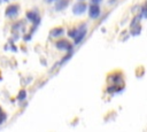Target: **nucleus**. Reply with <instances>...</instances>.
<instances>
[{"label": "nucleus", "mask_w": 147, "mask_h": 132, "mask_svg": "<svg viewBox=\"0 0 147 132\" xmlns=\"http://www.w3.org/2000/svg\"><path fill=\"white\" fill-rule=\"evenodd\" d=\"M86 9V3L85 2H77L74 7H72V13L76 14V15H79V14H83Z\"/></svg>", "instance_id": "obj_1"}, {"label": "nucleus", "mask_w": 147, "mask_h": 132, "mask_svg": "<svg viewBox=\"0 0 147 132\" xmlns=\"http://www.w3.org/2000/svg\"><path fill=\"white\" fill-rule=\"evenodd\" d=\"M56 47L59 49H61V51H70L71 49V44L68 40L61 39V40L56 41Z\"/></svg>", "instance_id": "obj_2"}, {"label": "nucleus", "mask_w": 147, "mask_h": 132, "mask_svg": "<svg viewBox=\"0 0 147 132\" xmlns=\"http://www.w3.org/2000/svg\"><path fill=\"white\" fill-rule=\"evenodd\" d=\"M88 11H90L88 15H90L91 18H96V17H99V15H100V8H99V6H98L96 3L91 5Z\"/></svg>", "instance_id": "obj_3"}, {"label": "nucleus", "mask_w": 147, "mask_h": 132, "mask_svg": "<svg viewBox=\"0 0 147 132\" xmlns=\"http://www.w3.org/2000/svg\"><path fill=\"white\" fill-rule=\"evenodd\" d=\"M18 13V6L17 5H10L6 8V15L8 17H14Z\"/></svg>", "instance_id": "obj_4"}, {"label": "nucleus", "mask_w": 147, "mask_h": 132, "mask_svg": "<svg viewBox=\"0 0 147 132\" xmlns=\"http://www.w3.org/2000/svg\"><path fill=\"white\" fill-rule=\"evenodd\" d=\"M26 17H28L30 21H32L33 23H38V21H39L38 14L34 13V11H28V13H26Z\"/></svg>", "instance_id": "obj_5"}, {"label": "nucleus", "mask_w": 147, "mask_h": 132, "mask_svg": "<svg viewBox=\"0 0 147 132\" xmlns=\"http://www.w3.org/2000/svg\"><path fill=\"white\" fill-rule=\"evenodd\" d=\"M85 36V30H80V31H76V34H75V44H78L82 41V39L84 38Z\"/></svg>", "instance_id": "obj_6"}, {"label": "nucleus", "mask_w": 147, "mask_h": 132, "mask_svg": "<svg viewBox=\"0 0 147 132\" xmlns=\"http://www.w3.org/2000/svg\"><path fill=\"white\" fill-rule=\"evenodd\" d=\"M62 33H63V29L62 28H55V29H53L51 31V36L52 37H57V36H60Z\"/></svg>", "instance_id": "obj_7"}, {"label": "nucleus", "mask_w": 147, "mask_h": 132, "mask_svg": "<svg viewBox=\"0 0 147 132\" xmlns=\"http://www.w3.org/2000/svg\"><path fill=\"white\" fill-rule=\"evenodd\" d=\"M25 96H26L25 90H21L20 93H18V95H17V99H18V100H23V99H25Z\"/></svg>", "instance_id": "obj_8"}, {"label": "nucleus", "mask_w": 147, "mask_h": 132, "mask_svg": "<svg viewBox=\"0 0 147 132\" xmlns=\"http://www.w3.org/2000/svg\"><path fill=\"white\" fill-rule=\"evenodd\" d=\"M67 2H68V0H62V1H60L59 5H56V9H62L63 7L67 6Z\"/></svg>", "instance_id": "obj_9"}, {"label": "nucleus", "mask_w": 147, "mask_h": 132, "mask_svg": "<svg viewBox=\"0 0 147 132\" xmlns=\"http://www.w3.org/2000/svg\"><path fill=\"white\" fill-rule=\"evenodd\" d=\"M141 13H142L141 15H142L144 17H147V5H146V6L144 7V9L141 10Z\"/></svg>", "instance_id": "obj_10"}, {"label": "nucleus", "mask_w": 147, "mask_h": 132, "mask_svg": "<svg viewBox=\"0 0 147 132\" xmlns=\"http://www.w3.org/2000/svg\"><path fill=\"white\" fill-rule=\"evenodd\" d=\"M100 1H101V0H92L93 3H98V2H100Z\"/></svg>", "instance_id": "obj_11"}, {"label": "nucleus", "mask_w": 147, "mask_h": 132, "mask_svg": "<svg viewBox=\"0 0 147 132\" xmlns=\"http://www.w3.org/2000/svg\"><path fill=\"white\" fill-rule=\"evenodd\" d=\"M0 112H2V110H1V108H0Z\"/></svg>", "instance_id": "obj_12"}, {"label": "nucleus", "mask_w": 147, "mask_h": 132, "mask_svg": "<svg viewBox=\"0 0 147 132\" xmlns=\"http://www.w3.org/2000/svg\"><path fill=\"white\" fill-rule=\"evenodd\" d=\"M47 1H53V0H47Z\"/></svg>", "instance_id": "obj_13"}]
</instances>
